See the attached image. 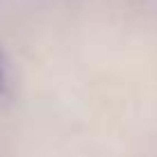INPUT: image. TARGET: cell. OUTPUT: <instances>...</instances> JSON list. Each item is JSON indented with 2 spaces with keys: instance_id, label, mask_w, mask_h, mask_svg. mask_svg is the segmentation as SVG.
<instances>
[{
  "instance_id": "6da1fadb",
  "label": "cell",
  "mask_w": 157,
  "mask_h": 157,
  "mask_svg": "<svg viewBox=\"0 0 157 157\" xmlns=\"http://www.w3.org/2000/svg\"><path fill=\"white\" fill-rule=\"evenodd\" d=\"M12 66H9V59L5 55V50L0 48V107H5L9 100H12Z\"/></svg>"
}]
</instances>
